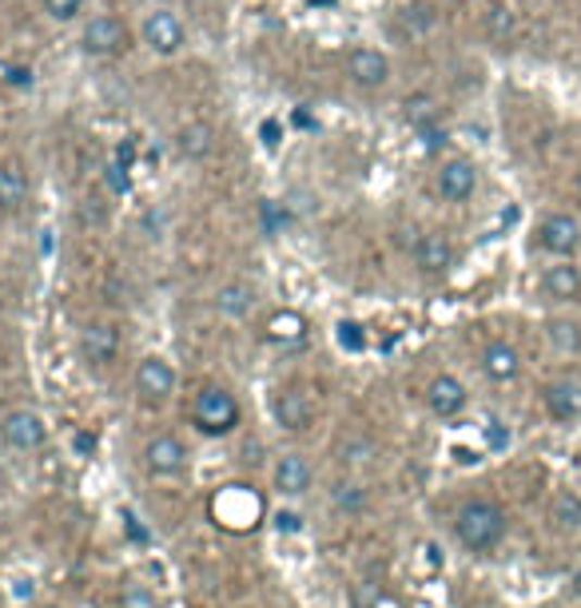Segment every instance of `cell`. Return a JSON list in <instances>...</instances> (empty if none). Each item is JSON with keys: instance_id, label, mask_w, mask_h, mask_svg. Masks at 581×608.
Segmentation results:
<instances>
[{"instance_id": "13", "label": "cell", "mask_w": 581, "mask_h": 608, "mask_svg": "<svg viewBox=\"0 0 581 608\" xmlns=\"http://www.w3.org/2000/svg\"><path fill=\"white\" fill-rule=\"evenodd\" d=\"M415 266L422 275H446L454 266V243L442 231H427L415 239Z\"/></svg>"}, {"instance_id": "19", "label": "cell", "mask_w": 581, "mask_h": 608, "mask_svg": "<svg viewBox=\"0 0 581 608\" xmlns=\"http://www.w3.org/2000/svg\"><path fill=\"white\" fill-rule=\"evenodd\" d=\"M275 489H280L283 497L307 494V489H311V466H307V458L283 454V458L275 461Z\"/></svg>"}, {"instance_id": "2", "label": "cell", "mask_w": 581, "mask_h": 608, "mask_svg": "<svg viewBox=\"0 0 581 608\" xmlns=\"http://www.w3.org/2000/svg\"><path fill=\"white\" fill-rule=\"evenodd\" d=\"M239 402H235L232 390L223 386H203V390L191 398V425H196L203 437H227L239 425Z\"/></svg>"}, {"instance_id": "24", "label": "cell", "mask_w": 581, "mask_h": 608, "mask_svg": "<svg viewBox=\"0 0 581 608\" xmlns=\"http://www.w3.org/2000/svg\"><path fill=\"white\" fill-rule=\"evenodd\" d=\"M549 346L558 350V355H578L581 350V326L570 319H554L549 322Z\"/></svg>"}, {"instance_id": "16", "label": "cell", "mask_w": 581, "mask_h": 608, "mask_svg": "<svg viewBox=\"0 0 581 608\" xmlns=\"http://www.w3.org/2000/svg\"><path fill=\"white\" fill-rule=\"evenodd\" d=\"M542 406L554 422H578L581 418V382L573 379H558L549 382L546 390H542Z\"/></svg>"}, {"instance_id": "26", "label": "cell", "mask_w": 581, "mask_h": 608, "mask_svg": "<svg viewBox=\"0 0 581 608\" xmlns=\"http://www.w3.org/2000/svg\"><path fill=\"white\" fill-rule=\"evenodd\" d=\"M331 501H335L338 513H362V509H367V489L355 482H338L335 489H331Z\"/></svg>"}, {"instance_id": "21", "label": "cell", "mask_w": 581, "mask_h": 608, "mask_svg": "<svg viewBox=\"0 0 581 608\" xmlns=\"http://www.w3.org/2000/svg\"><path fill=\"white\" fill-rule=\"evenodd\" d=\"M215 310H220L223 319H247L251 310H256V287L251 283H223L215 290Z\"/></svg>"}, {"instance_id": "15", "label": "cell", "mask_w": 581, "mask_h": 608, "mask_svg": "<svg viewBox=\"0 0 581 608\" xmlns=\"http://www.w3.org/2000/svg\"><path fill=\"white\" fill-rule=\"evenodd\" d=\"M466 402H470V394H466V386L454 374H438L427 386V406H431L434 418H458L466 410Z\"/></svg>"}, {"instance_id": "29", "label": "cell", "mask_w": 581, "mask_h": 608, "mask_svg": "<svg viewBox=\"0 0 581 608\" xmlns=\"http://www.w3.org/2000/svg\"><path fill=\"white\" fill-rule=\"evenodd\" d=\"M124 608H151V597L140 585H132L128 593H124Z\"/></svg>"}, {"instance_id": "12", "label": "cell", "mask_w": 581, "mask_h": 608, "mask_svg": "<svg viewBox=\"0 0 581 608\" xmlns=\"http://www.w3.org/2000/svg\"><path fill=\"white\" fill-rule=\"evenodd\" d=\"M81 355L88 367H108L120 355V331L112 322H88L81 331Z\"/></svg>"}, {"instance_id": "11", "label": "cell", "mask_w": 581, "mask_h": 608, "mask_svg": "<svg viewBox=\"0 0 581 608\" xmlns=\"http://www.w3.org/2000/svg\"><path fill=\"white\" fill-rule=\"evenodd\" d=\"M136 394H140L144 402H168L175 394V370L168 358L160 355H148L136 367Z\"/></svg>"}, {"instance_id": "31", "label": "cell", "mask_w": 581, "mask_h": 608, "mask_svg": "<svg viewBox=\"0 0 581 608\" xmlns=\"http://www.w3.org/2000/svg\"><path fill=\"white\" fill-rule=\"evenodd\" d=\"M573 593L581 597V569H578V576H573Z\"/></svg>"}, {"instance_id": "6", "label": "cell", "mask_w": 581, "mask_h": 608, "mask_svg": "<svg viewBox=\"0 0 581 608\" xmlns=\"http://www.w3.org/2000/svg\"><path fill=\"white\" fill-rule=\"evenodd\" d=\"M537 247L546 255H554V259H570L581 247V223L570 211H554V215H546L537 223Z\"/></svg>"}, {"instance_id": "32", "label": "cell", "mask_w": 581, "mask_h": 608, "mask_svg": "<svg viewBox=\"0 0 581 608\" xmlns=\"http://www.w3.org/2000/svg\"><path fill=\"white\" fill-rule=\"evenodd\" d=\"M578 199H581V175H578Z\"/></svg>"}, {"instance_id": "30", "label": "cell", "mask_w": 581, "mask_h": 608, "mask_svg": "<svg viewBox=\"0 0 581 608\" xmlns=\"http://www.w3.org/2000/svg\"><path fill=\"white\" fill-rule=\"evenodd\" d=\"M275 521H280V529H287V533H295V529H299V517H295V513H280Z\"/></svg>"}, {"instance_id": "27", "label": "cell", "mask_w": 581, "mask_h": 608, "mask_svg": "<svg viewBox=\"0 0 581 608\" xmlns=\"http://www.w3.org/2000/svg\"><path fill=\"white\" fill-rule=\"evenodd\" d=\"M40 9H45L48 21L57 24H72L84 16V0H40Z\"/></svg>"}, {"instance_id": "8", "label": "cell", "mask_w": 581, "mask_h": 608, "mask_svg": "<svg viewBox=\"0 0 581 608\" xmlns=\"http://www.w3.org/2000/svg\"><path fill=\"white\" fill-rule=\"evenodd\" d=\"M271 410H275V422H280V430H287V434H302V430L314 422V410H319V402H314V394L307 390V386H287V390L275 394Z\"/></svg>"}, {"instance_id": "9", "label": "cell", "mask_w": 581, "mask_h": 608, "mask_svg": "<svg viewBox=\"0 0 581 608\" xmlns=\"http://www.w3.org/2000/svg\"><path fill=\"white\" fill-rule=\"evenodd\" d=\"M434 191H438L446 203H466V199H474L478 191V167L462 156H454V160H442V167L434 172Z\"/></svg>"}, {"instance_id": "3", "label": "cell", "mask_w": 581, "mask_h": 608, "mask_svg": "<svg viewBox=\"0 0 581 608\" xmlns=\"http://www.w3.org/2000/svg\"><path fill=\"white\" fill-rule=\"evenodd\" d=\"M132 45V28L116 12H96L81 28V48L88 57H120Z\"/></svg>"}, {"instance_id": "23", "label": "cell", "mask_w": 581, "mask_h": 608, "mask_svg": "<svg viewBox=\"0 0 581 608\" xmlns=\"http://www.w3.org/2000/svg\"><path fill=\"white\" fill-rule=\"evenodd\" d=\"M549 517H554V525L566 529V533H578L581 529V497L570 494V489H561L554 497V506H549Z\"/></svg>"}, {"instance_id": "14", "label": "cell", "mask_w": 581, "mask_h": 608, "mask_svg": "<svg viewBox=\"0 0 581 608\" xmlns=\"http://www.w3.org/2000/svg\"><path fill=\"white\" fill-rule=\"evenodd\" d=\"M537 287H542V295H546L549 302H578L581 299V271L573 263H566V259H558L554 266L542 271Z\"/></svg>"}, {"instance_id": "7", "label": "cell", "mask_w": 581, "mask_h": 608, "mask_svg": "<svg viewBox=\"0 0 581 608\" xmlns=\"http://www.w3.org/2000/svg\"><path fill=\"white\" fill-rule=\"evenodd\" d=\"M0 437H4V446L21 449V454H36L48 442V425L36 410H12L0 422Z\"/></svg>"}, {"instance_id": "1", "label": "cell", "mask_w": 581, "mask_h": 608, "mask_svg": "<svg viewBox=\"0 0 581 608\" xmlns=\"http://www.w3.org/2000/svg\"><path fill=\"white\" fill-rule=\"evenodd\" d=\"M454 537L470 553L498 549L502 537H506V513H502V506L482 501V497H478V501H466V506L458 509V517H454Z\"/></svg>"}, {"instance_id": "28", "label": "cell", "mask_w": 581, "mask_h": 608, "mask_svg": "<svg viewBox=\"0 0 581 608\" xmlns=\"http://www.w3.org/2000/svg\"><path fill=\"white\" fill-rule=\"evenodd\" d=\"M302 319L299 314H283V319H271V338H299Z\"/></svg>"}, {"instance_id": "4", "label": "cell", "mask_w": 581, "mask_h": 608, "mask_svg": "<svg viewBox=\"0 0 581 608\" xmlns=\"http://www.w3.org/2000/svg\"><path fill=\"white\" fill-rule=\"evenodd\" d=\"M140 40L156 52V57H180L187 45V28H184V21H180V12H172V9L144 12Z\"/></svg>"}, {"instance_id": "20", "label": "cell", "mask_w": 581, "mask_h": 608, "mask_svg": "<svg viewBox=\"0 0 581 608\" xmlns=\"http://www.w3.org/2000/svg\"><path fill=\"white\" fill-rule=\"evenodd\" d=\"M28 203V175L21 163H0V211L16 215Z\"/></svg>"}, {"instance_id": "25", "label": "cell", "mask_w": 581, "mask_h": 608, "mask_svg": "<svg viewBox=\"0 0 581 608\" xmlns=\"http://www.w3.org/2000/svg\"><path fill=\"white\" fill-rule=\"evenodd\" d=\"M403 115H407V124L410 127H431L434 120H438V103H434V96L419 92V96H410L407 103H403Z\"/></svg>"}, {"instance_id": "22", "label": "cell", "mask_w": 581, "mask_h": 608, "mask_svg": "<svg viewBox=\"0 0 581 608\" xmlns=\"http://www.w3.org/2000/svg\"><path fill=\"white\" fill-rule=\"evenodd\" d=\"M514 33H518V12H514L510 4H490L486 9V36L490 40L506 45V40H514Z\"/></svg>"}, {"instance_id": "18", "label": "cell", "mask_w": 581, "mask_h": 608, "mask_svg": "<svg viewBox=\"0 0 581 608\" xmlns=\"http://www.w3.org/2000/svg\"><path fill=\"white\" fill-rule=\"evenodd\" d=\"M482 374L490 382H514L522 374V355L510 343H490L482 350Z\"/></svg>"}, {"instance_id": "5", "label": "cell", "mask_w": 581, "mask_h": 608, "mask_svg": "<svg viewBox=\"0 0 581 608\" xmlns=\"http://www.w3.org/2000/svg\"><path fill=\"white\" fill-rule=\"evenodd\" d=\"M343 72L359 92H383L391 84V57L379 48H350L347 60H343Z\"/></svg>"}, {"instance_id": "10", "label": "cell", "mask_w": 581, "mask_h": 608, "mask_svg": "<svg viewBox=\"0 0 581 608\" xmlns=\"http://www.w3.org/2000/svg\"><path fill=\"white\" fill-rule=\"evenodd\" d=\"M144 466L151 477H175L187 470V446L175 434H156L144 446Z\"/></svg>"}, {"instance_id": "17", "label": "cell", "mask_w": 581, "mask_h": 608, "mask_svg": "<svg viewBox=\"0 0 581 608\" xmlns=\"http://www.w3.org/2000/svg\"><path fill=\"white\" fill-rule=\"evenodd\" d=\"M175 151H180V160H187V163L208 160L211 151H215V127H211L208 120H191V124H184L180 132H175Z\"/></svg>"}]
</instances>
